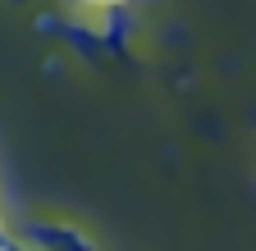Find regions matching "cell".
Wrapping results in <instances>:
<instances>
[{"instance_id":"1","label":"cell","mask_w":256,"mask_h":251,"mask_svg":"<svg viewBox=\"0 0 256 251\" xmlns=\"http://www.w3.org/2000/svg\"><path fill=\"white\" fill-rule=\"evenodd\" d=\"M78 5H87V9H110V5H124V0H78Z\"/></svg>"}]
</instances>
